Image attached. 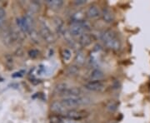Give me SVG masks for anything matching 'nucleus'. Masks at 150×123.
Segmentation results:
<instances>
[{
	"label": "nucleus",
	"instance_id": "f8f14e48",
	"mask_svg": "<svg viewBox=\"0 0 150 123\" xmlns=\"http://www.w3.org/2000/svg\"><path fill=\"white\" fill-rule=\"evenodd\" d=\"M103 18V20L107 22V23H111L114 20V15L112 12L108 8H104L103 9L102 13H101Z\"/></svg>",
	"mask_w": 150,
	"mask_h": 123
},
{
	"label": "nucleus",
	"instance_id": "20e7f679",
	"mask_svg": "<svg viewBox=\"0 0 150 123\" xmlns=\"http://www.w3.org/2000/svg\"><path fill=\"white\" fill-rule=\"evenodd\" d=\"M64 117L66 119L80 121L87 117V112L82 110H69L64 113Z\"/></svg>",
	"mask_w": 150,
	"mask_h": 123
},
{
	"label": "nucleus",
	"instance_id": "6ab92c4d",
	"mask_svg": "<svg viewBox=\"0 0 150 123\" xmlns=\"http://www.w3.org/2000/svg\"><path fill=\"white\" fill-rule=\"evenodd\" d=\"M62 57H63V59L64 61L69 62L70 59H71V57H72V52L70 51L69 49L65 48V49L63 50V52H62Z\"/></svg>",
	"mask_w": 150,
	"mask_h": 123
},
{
	"label": "nucleus",
	"instance_id": "ddd939ff",
	"mask_svg": "<svg viewBox=\"0 0 150 123\" xmlns=\"http://www.w3.org/2000/svg\"><path fill=\"white\" fill-rule=\"evenodd\" d=\"M103 77H104V73L99 68H94L90 72V78L92 81H100L103 78Z\"/></svg>",
	"mask_w": 150,
	"mask_h": 123
},
{
	"label": "nucleus",
	"instance_id": "dca6fc26",
	"mask_svg": "<svg viewBox=\"0 0 150 123\" xmlns=\"http://www.w3.org/2000/svg\"><path fill=\"white\" fill-rule=\"evenodd\" d=\"M54 23H55V27H56V30L58 33H62L64 32V21L60 18H56L54 19Z\"/></svg>",
	"mask_w": 150,
	"mask_h": 123
},
{
	"label": "nucleus",
	"instance_id": "f3484780",
	"mask_svg": "<svg viewBox=\"0 0 150 123\" xmlns=\"http://www.w3.org/2000/svg\"><path fill=\"white\" fill-rule=\"evenodd\" d=\"M67 88H68V85H67L66 83H64V82H60V83H59L58 85L55 86V88H54V92H55L56 94L62 95Z\"/></svg>",
	"mask_w": 150,
	"mask_h": 123
},
{
	"label": "nucleus",
	"instance_id": "9d476101",
	"mask_svg": "<svg viewBox=\"0 0 150 123\" xmlns=\"http://www.w3.org/2000/svg\"><path fill=\"white\" fill-rule=\"evenodd\" d=\"M101 11L96 5H91L87 9L86 14L89 18H97L101 15Z\"/></svg>",
	"mask_w": 150,
	"mask_h": 123
},
{
	"label": "nucleus",
	"instance_id": "4468645a",
	"mask_svg": "<svg viewBox=\"0 0 150 123\" xmlns=\"http://www.w3.org/2000/svg\"><path fill=\"white\" fill-rule=\"evenodd\" d=\"M74 62L78 66H81L85 63V55L83 51H79L74 58Z\"/></svg>",
	"mask_w": 150,
	"mask_h": 123
},
{
	"label": "nucleus",
	"instance_id": "412c9836",
	"mask_svg": "<svg viewBox=\"0 0 150 123\" xmlns=\"http://www.w3.org/2000/svg\"><path fill=\"white\" fill-rule=\"evenodd\" d=\"M38 55H39V51L37 49H32L28 52V56L31 58H36L38 57Z\"/></svg>",
	"mask_w": 150,
	"mask_h": 123
},
{
	"label": "nucleus",
	"instance_id": "aec40b11",
	"mask_svg": "<svg viewBox=\"0 0 150 123\" xmlns=\"http://www.w3.org/2000/svg\"><path fill=\"white\" fill-rule=\"evenodd\" d=\"M118 107V103L117 102H111L107 105V110L110 112H115Z\"/></svg>",
	"mask_w": 150,
	"mask_h": 123
},
{
	"label": "nucleus",
	"instance_id": "6e6552de",
	"mask_svg": "<svg viewBox=\"0 0 150 123\" xmlns=\"http://www.w3.org/2000/svg\"><path fill=\"white\" fill-rule=\"evenodd\" d=\"M82 90L79 87L74 86V87H68L65 91L61 95L64 97H74V96H80L82 94Z\"/></svg>",
	"mask_w": 150,
	"mask_h": 123
},
{
	"label": "nucleus",
	"instance_id": "0eeeda50",
	"mask_svg": "<svg viewBox=\"0 0 150 123\" xmlns=\"http://www.w3.org/2000/svg\"><path fill=\"white\" fill-rule=\"evenodd\" d=\"M85 89L92 91H100L104 87V84L101 81H90L84 84Z\"/></svg>",
	"mask_w": 150,
	"mask_h": 123
},
{
	"label": "nucleus",
	"instance_id": "39448f33",
	"mask_svg": "<svg viewBox=\"0 0 150 123\" xmlns=\"http://www.w3.org/2000/svg\"><path fill=\"white\" fill-rule=\"evenodd\" d=\"M83 21L73 22L71 23V26L69 27V32L72 36L77 37V36H81L82 34L84 33L83 32L85 31V29L83 28V25H82V22Z\"/></svg>",
	"mask_w": 150,
	"mask_h": 123
},
{
	"label": "nucleus",
	"instance_id": "393cba45",
	"mask_svg": "<svg viewBox=\"0 0 150 123\" xmlns=\"http://www.w3.org/2000/svg\"><path fill=\"white\" fill-rule=\"evenodd\" d=\"M112 86H113V88L114 89H118L119 88V86H120V83H119V82L118 81H114L113 82V83H112Z\"/></svg>",
	"mask_w": 150,
	"mask_h": 123
},
{
	"label": "nucleus",
	"instance_id": "423d86ee",
	"mask_svg": "<svg viewBox=\"0 0 150 123\" xmlns=\"http://www.w3.org/2000/svg\"><path fill=\"white\" fill-rule=\"evenodd\" d=\"M40 35L42 36V38L48 43H52L54 41V36L53 32H51V30L49 29V27L45 24L43 23L41 25L40 28Z\"/></svg>",
	"mask_w": 150,
	"mask_h": 123
},
{
	"label": "nucleus",
	"instance_id": "1a4fd4ad",
	"mask_svg": "<svg viewBox=\"0 0 150 123\" xmlns=\"http://www.w3.org/2000/svg\"><path fill=\"white\" fill-rule=\"evenodd\" d=\"M94 40V37L93 35L89 34V33H83L82 34L79 38V44H80L82 47H88L91 44Z\"/></svg>",
	"mask_w": 150,
	"mask_h": 123
},
{
	"label": "nucleus",
	"instance_id": "f03ea898",
	"mask_svg": "<svg viewBox=\"0 0 150 123\" xmlns=\"http://www.w3.org/2000/svg\"><path fill=\"white\" fill-rule=\"evenodd\" d=\"M61 102L67 108H72L88 104L90 102V99L84 96H74V97H64Z\"/></svg>",
	"mask_w": 150,
	"mask_h": 123
},
{
	"label": "nucleus",
	"instance_id": "9b49d317",
	"mask_svg": "<svg viewBox=\"0 0 150 123\" xmlns=\"http://www.w3.org/2000/svg\"><path fill=\"white\" fill-rule=\"evenodd\" d=\"M51 110L55 113L62 114L67 112V107L61 102V101H55L51 104Z\"/></svg>",
	"mask_w": 150,
	"mask_h": 123
},
{
	"label": "nucleus",
	"instance_id": "2eb2a0df",
	"mask_svg": "<svg viewBox=\"0 0 150 123\" xmlns=\"http://www.w3.org/2000/svg\"><path fill=\"white\" fill-rule=\"evenodd\" d=\"M47 4L53 9H59L64 5V1L63 0H48Z\"/></svg>",
	"mask_w": 150,
	"mask_h": 123
},
{
	"label": "nucleus",
	"instance_id": "4be33fe9",
	"mask_svg": "<svg viewBox=\"0 0 150 123\" xmlns=\"http://www.w3.org/2000/svg\"><path fill=\"white\" fill-rule=\"evenodd\" d=\"M25 73V71L24 70H21L19 72H14L13 75H12V77L13 78H18V77H22L23 74Z\"/></svg>",
	"mask_w": 150,
	"mask_h": 123
},
{
	"label": "nucleus",
	"instance_id": "b1692460",
	"mask_svg": "<svg viewBox=\"0 0 150 123\" xmlns=\"http://www.w3.org/2000/svg\"><path fill=\"white\" fill-rule=\"evenodd\" d=\"M86 4L85 0H76V1H74L75 5H83V4Z\"/></svg>",
	"mask_w": 150,
	"mask_h": 123
},
{
	"label": "nucleus",
	"instance_id": "7ed1b4c3",
	"mask_svg": "<svg viewBox=\"0 0 150 123\" xmlns=\"http://www.w3.org/2000/svg\"><path fill=\"white\" fill-rule=\"evenodd\" d=\"M17 24L24 33H30L32 32V19L28 16L17 18Z\"/></svg>",
	"mask_w": 150,
	"mask_h": 123
},
{
	"label": "nucleus",
	"instance_id": "f257e3e1",
	"mask_svg": "<svg viewBox=\"0 0 150 123\" xmlns=\"http://www.w3.org/2000/svg\"><path fill=\"white\" fill-rule=\"evenodd\" d=\"M100 38L107 48L112 50H118L121 48V43L116 34L111 30H106L101 32Z\"/></svg>",
	"mask_w": 150,
	"mask_h": 123
},
{
	"label": "nucleus",
	"instance_id": "a211bd4d",
	"mask_svg": "<svg viewBox=\"0 0 150 123\" xmlns=\"http://www.w3.org/2000/svg\"><path fill=\"white\" fill-rule=\"evenodd\" d=\"M79 72V67L77 65H73L70 66L69 67L67 70V73L69 76H76Z\"/></svg>",
	"mask_w": 150,
	"mask_h": 123
},
{
	"label": "nucleus",
	"instance_id": "5701e85b",
	"mask_svg": "<svg viewBox=\"0 0 150 123\" xmlns=\"http://www.w3.org/2000/svg\"><path fill=\"white\" fill-rule=\"evenodd\" d=\"M62 123H81L79 121H74V120H69V119H64L63 122Z\"/></svg>",
	"mask_w": 150,
	"mask_h": 123
}]
</instances>
